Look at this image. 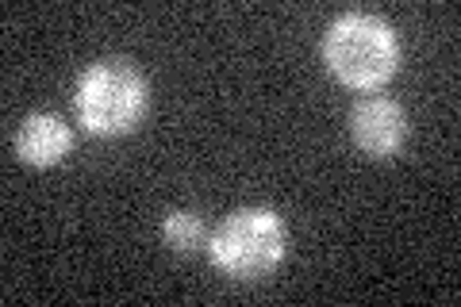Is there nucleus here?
<instances>
[{
  "mask_svg": "<svg viewBox=\"0 0 461 307\" xmlns=\"http://www.w3.org/2000/svg\"><path fill=\"white\" fill-rule=\"evenodd\" d=\"M285 254V227L269 208H242L212 235L215 266L230 276H262Z\"/></svg>",
  "mask_w": 461,
  "mask_h": 307,
  "instance_id": "nucleus-3",
  "label": "nucleus"
},
{
  "mask_svg": "<svg viewBox=\"0 0 461 307\" xmlns=\"http://www.w3.org/2000/svg\"><path fill=\"white\" fill-rule=\"evenodd\" d=\"M147 104V81L127 62H96L81 77L77 112L81 123L96 135H120L131 127Z\"/></svg>",
  "mask_w": 461,
  "mask_h": 307,
  "instance_id": "nucleus-2",
  "label": "nucleus"
},
{
  "mask_svg": "<svg viewBox=\"0 0 461 307\" xmlns=\"http://www.w3.org/2000/svg\"><path fill=\"white\" fill-rule=\"evenodd\" d=\"M16 150L23 162L32 166H54L58 158H62L69 150V127L58 120V115H27L20 135H16Z\"/></svg>",
  "mask_w": 461,
  "mask_h": 307,
  "instance_id": "nucleus-5",
  "label": "nucleus"
},
{
  "mask_svg": "<svg viewBox=\"0 0 461 307\" xmlns=\"http://www.w3.org/2000/svg\"><path fill=\"white\" fill-rule=\"evenodd\" d=\"M162 235L173 250H196V246L204 242V223L189 212H169L162 223Z\"/></svg>",
  "mask_w": 461,
  "mask_h": 307,
  "instance_id": "nucleus-6",
  "label": "nucleus"
},
{
  "mask_svg": "<svg viewBox=\"0 0 461 307\" xmlns=\"http://www.w3.org/2000/svg\"><path fill=\"white\" fill-rule=\"evenodd\" d=\"M327 66L350 89H373L396 69V35L369 12H350L327 35Z\"/></svg>",
  "mask_w": 461,
  "mask_h": 307,
  "instance_id": "nucleus-1",
  "label": "nucleus"
},
{
  "mask_svg": "<svg viewBox=\"0 0 461 307\" xmlns=\"http://www.w3.org/2000/svg\"><path fill=\"white\" fill-rule=\"evenodd\" d=\"M350 131L357 146L373 158H388L396 154L403 146V135H408V120H403V108L393 104L384 96H373V100H362L350 115Z\"/></svg>",
  "mask_w": 461,
  "mask_h": 307,
  "instance_id": "nucleus-4",
  "label": "nucleus"
}]
</instances>
